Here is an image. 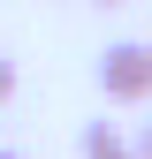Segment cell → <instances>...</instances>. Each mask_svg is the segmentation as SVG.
<instances>
[{
  "label": "cell",
  "mask_w": 152,
  "mask_h": 159,
  "mask_svg": "<svg viewBox=\"0 0 152 159\" xmlns=\"http://www.w3.org/2000/svg\"><path fill=\"white\" fill-rule=\"evenodd\" d=\"M99 91L114 98V106H137V98H152V46H137V38L107 46V53H99Z\"/></svg>",
  "instance_id": "6da1fadb"
},
{
  "label": "cell",
  "mask_w": 152,
  "mask_h": 159,
  "mask_svg": "<svg viewBox=\"0 0 152 159\" xmlns=\"http://www.w3.org/2000/svg\"><path fill=\"white\" fill-rule=\"evenodd\" d=\"M76 152H84V159H137V144H129V136L114 129V121H84Z\"/></svg>",
  "instance_id": "7a4b0ae2"
},
{
  "label": "cell",
  "mask_w": 152,
  "mask_h": 159,
  "mask_svg": "<svg viewBox=\"0 0 152 159\" xmlns=\"http://www.w3.org/2000/svg\"><path fill=\"white\" fill-rule=\"evenodd\" d=\"M8 91H15V61L0 53V98H8Z\"/></svg>",
  "instance_id": "3957f363"
},
{
  "label": "cell",
  "mask_w": 152,
  "mask_h": 159,
  "mask_svg": "<svg viewBox=\"0 0 152 159\" xmlns=\"http://www.w3.org/2000/svg\"><path fill=\"white\" fill-rule=\"evenodd\" d=\"M129 144H137V159H152V121H145L137 136H129Z\"/></svg>",
  "instance_id": "277c9868"
},
{
  "label": "cell",
  "mask_w": 152,
  "mask_h": 159,
  "mask_svg": "<svg viewBox=\"0 0 152 159\" xmlns=\"http://www.w3.org/2000/svg\"><path fill=\"white\" fill-rule=\"evenodd\" d=\"M99 8H122V0H99Z\"/></svg>",
  "instance_id": "5b68a950"
},
{
  "label": "cell",
  "mask_w": 152,
  "mask_h": 159,
  "mask_svg": "<svg viewBox=\"0 0 152 159\" xmlns=\"http://www.w3.org/2000/svg\"><path fill=\"white\" fill-rule=\"evenodd\" d=\"M0 159H23V152H0Z\"/></svg>",
  "instance_id": "8992f818"
}]
</instances>
